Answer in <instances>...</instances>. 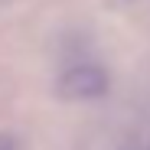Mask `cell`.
Returning a JSON list of instances; mask_svg holds the SVG:
<instances>
[{"instance_id": "1", "label": "cell", "mask_w": 150, "mask_h": 150, "mask_svg": "<svg viewBox=\"0 0 150 150\" xmlns=\"http://www.w3.org/2000/svg\"><path fill=\"white\" fill-rule=\"evenodd\" d=\"M111 79L98 62H75L56 79V95L62 101H91L108 91Z\"/></svg>"}, {"instance_id": "2", "label": "cell", "mask_w": 150, "mask_h": 150, "mask_svg": "<svg viewBox=\"0 0 150 150\" xmlns=\"http://www.w3.org/2000/svg\"><path fill=\"white\" fill-rule=\"evenodd\" d=\"M0 150H23V137L13 131H0Z\"/></svg>"}]
</instances>
